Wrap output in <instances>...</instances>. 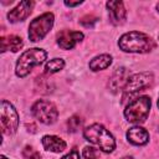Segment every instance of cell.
<instances>
[{
    "instance_id": "3",
    "label": "cell",
    "mask_w": 159,
    "mask_h": 159,
    "mask_svg": "<svg viewBox=\"0 0 159 159\" xmlns=\"http://www.w3.org/2000/svg\"><path fill=\"white\" fill-rule=\"evenodd\" d=\"M47 57V52L42 48L34 47L30 50H26L21 53V56L16 61L15 72L17 77H26L31 70L36 66H40Z\"/></svg>"
},
{
    "instance_id": "2",
    "label": "cell",
    "mask_w": 159,
    "mask_h": 159,
    "mask_svg": "<svg viewBox=\"0 0 159 159\" xmlns=\"http://www.w3.org/2000/svg\"><path fill=\"white\" fill-rule=\"evenodd\" d=\"M83 137L92 144H96L104 153H111L116 149V140L113 135L102 124L94 123L83 130Z\"/></svg>"
},
{
    "instance_id": "8",
    "label": "cell",
    "mask_w": 159,
    "mask_h": 159,
    "mask_svg": "<svg viewBox=\"0 0 159 159\" xmlns=\"http://www.w3.org/2000/svg\"><path fill=\"white\" fill-rule=\"evenodd\" d=\"M0 106H1L0 120H1L2 133L9 134V135L14 134L19 128V114H17L16 109L14 108V106L10 102H7L6 99H2Z\"/></svg>"
},
{
    "instance_id": "20",
    "label": "cell",
    "mask_w": 159,
    "mask_h": 159,
    "mask_svg": "<svg viewBox=\"0 0 159 159\" xmlns=\"http://www.w3.org/2000/svg\"><path fill=\"white\" fill-rule=\"evenodd\" d=\"M82 155L84 159H97L99 155V152L93 147H84L82 150Z\"/></svg>"
},
{
    "instance_id": "21",
    "label": "cell",
    "mask_w": 159,
    "mask_h": 159,
    "mask_svg": "<svg viewBox=\"0 0 159 159\" xmlns=\"http://www.w3.org/2000/svg\"><path fill=\"white\" fill-rule=\"evenodd\" d=\"M97 21H98V17H96L93 15H84L83 17L80 19V24L84 27H92Z\"/></svg>"
},
{
    "instance_id": "26",
    "label": "cell",
    "mask_w": 159,
    "mask_h": 159,
    "mask_svg": "<svg viewBox=\"0 0 159 159\" xmlns=\"http://www.w3.org/2000/svg\"><path fill=\"white\" fill-rule=\"evenodd\" d=\"M157 9H158V11H159V2L157 4Z\"/></svg>"
},
{
    "instance_id": "1",
    "label": "cell",
    "mask_w": 159,
    "mask_h": 159,
    "mask_svg": "<svg viewBox=\"0 0 159 159\" xmlns=\"http://www.w3.org/2000/svg\"><path fill=\"white\" fill-rule=\"evenodd\" d=\"M118 46L124 52L147 53L155 48V41L147 34L139 31H130L120 36Z\"/></svg>"
},
{
    "instance_id": "5",
    "label": "cell",
    "mask_w": 159,
    "mask_h": 159,
    "mask_svg": "<svg viewBox=\"0 0 159 159\" xmlns=\"http://www.w3.org/2000/svg\"><path fill=\"white\" fill-rule=\"evenodd\" d=\"M55 16L52 12H45L34 19L29 25V39L32 42L41 41L53 26Z\"/></svg>"
},
{
    "instance_id": "19",
    "label": "cell",
    "mask_w": 159,
    "mask_h": 159,
    "mask_svg": "<svg viewBox=\"0 0 159 159\" xmlns=\"http://www.w3.org/2000/svg\"><path fill=\"white\" fill-rule=\"evenodd\" d=\"M82 123H83V120L78 116H72L67 120V129H68V132H77L82 127Z\"/></svg>"
},
{
    "instance_id": "10",
    "label": "cell",
    "mask_w": 159,
    "mask_h": 159,
    "mask_svg": "<svg viewBox=\"0 0 159 159\" xmlns=\"http://www.w3.org/2000/svg\"><path fill=\"white\" fill-rule=\"evenodd\" d=\"M35 2L30 1V0H25L19 2L14 9H11L7 12V19L10 22H19V21H24L32 11Z\"/></svg>"
},
{
    "instance_id": "16",
    "label": "cell",
    "mask_w": 159,
    "mask_h": 159,
    "mask_svg": "<svg viewBox=\"0 0 159 159\" xmlns=\"http://www.w3.org/2000/svg\"><path fill=\"white\" fill-rule=\"evenodd\" d=\"M112 63V56L111 55H107V53H103V55H99V56H96L94 58L91 60L89 62V70L97 72V71H101V70H106L111 66Z\"/></svg>"
},
{
    "instance_id": "11",
    "label": "cell",
    "mask_w": 159,
    "mask_h": 159,
    "mask_svg": "<svg viewBox=\"0 0 159 159\" xmlns=\"http://www.w3.org/2000/svg\"><path fill=\"white\" fill-rule=\"evenodd\" d=\"M107 9L109 14V20L113 25H122L125 21L127 11L122 1H107Z\"/></svg>"
},
{
    "instance_id": "6",
    "label": "cell",
    "mask_w": 159,
    "mask_h": 159,
    "mask_svg": "<svg viewBox=\"0 0 159 159\" xmlns=\"http://www.w3.org/2000/svg\"><path fill=\"white\" fill-rule=\"evenodd\" d=\"M154 76L152 72H140L129 76L124 88H123V97L122 101L124 102L128 97H132L137 94L139 91H143L153 84Z\"/></svg>"
},
{
    "instance_id": "9",
    "label": "cell",
    "mask_w": 159,
    "mask_h": 159,
    "mask_svg": "<svg viewBox=\"0 0 159 159\" xmlns=\"http://www.w3.org/2000/svg\"><path fill=\"white\" fill-rule=\"evenodd\" d=\"M56 39H57V43L61 48L71 50L78 42H81L83 40V34L80 31H73V30H61L57 34Z\"/></svg>"
},
{
    "instance_id": "24",
    "label": "cell",
    "mask_w": 159,
    "mask_h": 159,
    "mask_svg": "<svg viewBox=\"0 0 159 159\" xmlns=\"http://www.w3.org/2000/svg\"><path fill=\"white\" fill-rule=\"evenodd\" d=\"M122 159H133V158H132V157H129V155H127V157H123Z\"/></svg>"
},
{
    "instance_id": "22",
    "label": "cell",
    "mask_w": 159,
    "mask_h": 159,
    "mask_svg": "<svg viewBox=\"0 0 159 159\" xmlns=\"http://www.w3.org/2000/svg\"><path fill=\"white\" fill-rule=\"evenodd\" d=\"M61 159H81V158H80V153H78V152H77V149L75 148V149H72L68 154L63 155Z\"/></svg>"
},
{
    "instance_id": "18",
    "label": "cell",
    "mask_w": 159,
    "mask_h": 159,
    "mask_svg": "<svg viewBox=\"0 0 159 159\" xmlns=\"http://www.w3.org/2000/svg\"><path fill=\"white\" fill-rule=\"evenodd\" d=\"M21 155H22V159H41V154L30 145L24 147Z\"/></svg>"
},
{
    "instance_id": "4",
    "label": "cell",
    "mask_w": 159,
    "mask_h": 159,
    "mask_svg": "<svg viewBox=\"0 0 159 159\" xmlns=\"http://www.w3.org/2000/svg\"><path fill=\"white\" fill-rule=\"evenodd\" d=\"M150 106V98L148 96H140L128 103L124 109V117L130 123H143L148 118Z\"/></svg>"
},
{
    "instance_id": "7",
    "label": "cell",
    "mask_w": 159,
    "mask_h": 159,
    "mask_svg": "<svg viewBox=\"0 0 159 159\" xmlns=\"http://www.w3.org/2000/svg\"><path fill=\"white\" fill-rule=\"evenodd\" d=\"M31 112L34 117L43 124H53L58 118V111L56 106L45 99L36 101L31 107Z\"/></svg>"
},
{
    "instance_id": "14",
    "label": "cell",
    "mask_w": 159,
    "mask_h": 159,
    "mask_svg": "<svg viewBox=\"0 0 159 159\" xmlns=\"http://www.w3.org/2000/svg\"><path fill=\"white\" fill-rule=\"evenodd\" d=\"M41 142H42L43 148L48 152L60 153L66 149V142L56 135H43Z\"/></svg>"
},
{
    "instance_id": "17",
    "label": "cell",
    "mask_w": 159,
    "mask_h": 159,
    "mask_svg": "<svg viewBox=\"0 0 159 159\" xmlns=\"http://www.w3.org/2000/svg\"><path fill=\"white\" fill-rule=\"evenodd\" d=\"M65 67V61L62 58H52L45 65V73L46 75H52L58 71H61Z\"/></svg>"
},
{
    "instance_id": "12",
    "label": "cell",
    "mask_w": 159,
    "mask_h": 159,
    "mask_svg": "<svg viewBox=\"0 0 159 159\" xmlns=\"http://www.w3.org/2000/svg\"><path fill=\"white\" fill-rule=\"evenodd\" d=\"M128 78H129L128 70L125 67H118L114 71V73L112 75V77L109 78V82H108L109 89L113 93H117L118 91H120L122 88H124Z\"/></svg>"
},
{
    "instance_id": "27",
    "label": "cell",
    "mask_w": 159,
    "mask_h": 159,
    "mask_svg": "<svg viewBox=\"0 0 159 159\" xmlns=\"http://www.w3.org/2000/svg\"><path fill=\"white\" fill-rule=\"evenodd\" d=\"M158 108H159V98H158Z\"/></svg>"
},
{
    "instance_id": "15",
    "label": "cell",
    "mask_w": 159,
    "mask_h": 159,
    "mask_svg": "<svg viewBox=\"0 0 159 159\" xmlns=\"http://www.w3.org/2000/svg\"><path fill=\"white\" fill-rule=\"evenodd\" d=\"M0 43H1V47H0V51L1 52H5V51H12V52H17L24 42H22V39L16 36V35H7V36H1L0 39Z\"/></svg>"
},
{
    "instance_id": "13",
    "label": "cell",
    "mask_w": 159,
    "mask_h": 159,
    "mask_svg": "<svg viewBox=\"0 0 159 159\" xmlns=\"http://www.w3.org/2000/svg\"><path fill=\"white\" fill-rule=\"evenodd\" d=\"M127 139L134 145H144L149 142V133L143 127H132L127 132Z\"/></svg>"
},
{
    "instance_id": "25",
    "label": "cell",
    "mask_w": 159,
    "mask_h": 159,
    "mask_svg": "<svg viewBox=\"0 0 159 159\" xmlns=\"http://www.w3.org/2000/svg\"><path fill=\"white\" fill-rule=\"evenodd\" d=\"M0 159H7V158H6L5 155H1V157H0Z\"/></svg>"
},
{
    "instance_id": "23",
    "label": "cell",
    "mask_w": 159,
    "mask_h": 159,
    "mask_svg": "<svg viewBox=\"0 0 159 159\" xmlns=\"http://www.w3.org/2000/svg\"><path fill=\"white\" fill-rule=\"evenodd\" d=\"M81 4H82V1H76V2H73V1H65V5H66V6H70V7L78 6V5H81Z\"/></svg>"
}]
</instances>
